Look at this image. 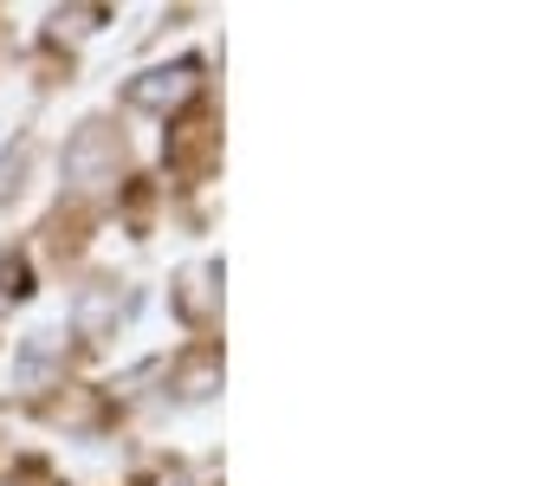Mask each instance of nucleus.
<instances>
[{"mask_svg":"<svg viewBox=\"0 0 557 486\" xmlns=\"http://www.w3.org/2000/svg\"><path fill=\"white\" fill-rule=\"evenodd\" d=\"M65 175L85 182V188H104V182L117 175V144L104 137V124H85V130H78V144L65 150Z\"/></svg>","mask_w":557,"mask_h":486,"instance_id":"nucleus-1","label":"nucleus"},{"mask_svg":"<svg viewBox=\"0 0 557 486\" xmlns=\"http://www.w3.org/2000/svg\"><path fill=\"white\" fill-rule=\"evenodd\" d=\"M195 91V59H175V65H162V72H143L137 85H131V104L137 111H169V104H182Z\"/></svg>","mask_w":557,"mask_h":486,"instance_id":"nucleus-2","label":"nucleus"},{"mask_svg":"<svg viewBox=\"0 0 557 486\" xmlns=\"http://www.w3.org/2000/svg\"><path fill=\"white\" fill-rule=\"evenodd\" d=\"M59 331L52 324H39V331H26V350L13 357V383H46V370H52V357H59Z\"/></svg>","mask_w":557,"mask_h":486,"instance_id":"nucleus-3","label":"nucleus"}]
</instances>
